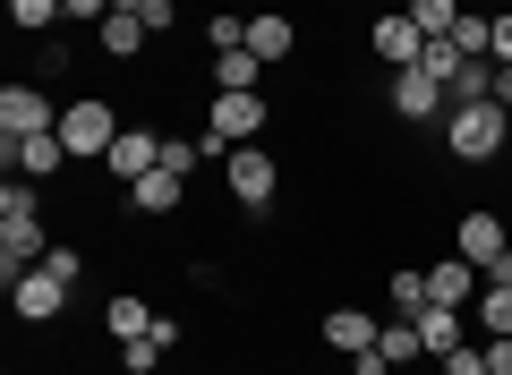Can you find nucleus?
I'll use <instances>...</instances> for the list:
<instances>
[{
  "label": "nucleus",
  "instance_id": "f257e3e1",
  "mask_svg": "<svg viewBox=\"0 0 512 375\" xmlns=\"http://www.w3.org/2000/svg\"><path fill=\"white\" fill-rule=\"evenodd\" d=\"M436 137H444V154H453L461 171H478V162H495L512 145V111L504 103H453Z\"/></svg>",
  "mask_w": 512,
  "mask_h": 375
},
{
  "label": "nucleus",
  "instance_id": "f03ea898",
  "mask_svg": "<svg viewBox=\"0 0 512 375\" xmlns=\"http://www.w3.org/2000/svg\"><path fill=\"white\" fill-rule=\"evenodd\" d=\"M222 197H231L248 222L274 214V197H282V162H274V145H239V154H222Z\"/></svg>",
  "mask_w": 512,
  "mask_h": 375
},
{
  "label": "nucleus",
  "instance_id": "7ed1b4c3",
  "mask_svg": "<svg viewBox=\"0 0 512 375\" xmlns=\"http://www.w3.org/2000/svg\"><path fill=\"white\" fill-rule=\"evenodd\" d=\"M265 128H274V111H265V94H214V103H205V154H239V145H256L265 137Z\"/></svg>",
  "mask_w": 512,
  "mask_h": 375
},
{
  "label": "nucleus",
  "instance_id": "20e7f679",
  "mask_svg": "<svg viewBox=\"0 0 512 375\" xmlns=\"http://www.w3.org/2000/svg\"><path fill=\"white\" fill-rule=\"evenodd\" d=\"M120 103L111 94H77L69 111H60V145H69V162H103L111 145H120Z\"/></svg>",
  "mask_w": 512,
  "mask_h": 375
},
{
  "label": "nucleus",
  "instance_id": "39448f33",
  "mask_svg": "<svg viewBox=\"0 0 512 375\" xmlns=\"http://www.w3.org/2000/svg\"><path fill=\"white\" fill-rule=\"evenodd\" d=\"M384 111H393L402 128H444L453 94H444V77H427V69H393L384 77Z\"/></svg>",
  "mask_w": 512,
  "mask_h": 375
},
{
  "label": "nucleus",
  "instance_id": "423d86ee",
  "mask_svg": "<svg viewBox=\"0 0 512 375\" xmlns=\"http://www.w3.org/2000/svg\"><path fill=\"white\" fill-rule=\"evenodd\" d=\"M60 111L69 103H52L43 77H9L0 86V137H43V128H60Z\"/></svg>",
  "mask_w": 512,
  "mask_h": 375
},
{
  "label": "nucleus",
  "instance_id": "0eeeda50",
  "mask_svg": "<svg viewBox=\"0 0 512 375\" xmlns=\"http://www.w3.org/2000/svg\"><path fill=\"white\" fill-rule=\"evenodd\" d=\"M504 248H512V222L495 214V205H461V214H453V256H470L478 273H487Z\"/></svg>",
  "mask_w": 512,
  "mask_h": 375
},
{
  "label": "nucleus",
  "instance_id": "6e6552de",
  "mask_svg": "<svg viewBox=\"0 0 512 375\" xmlns=\"http://www.w3.org/2000/svg\"><path fill=\"white\" fill-rule=\"evenodd\" d=\"M103 171L120 179V188H137L146 171H163V120H128V128H120V145L103 154Z\"/></svg>",
  "mask_w": 512,
  "mask_h": 375
},
{
  "label": "nucleus",
  "instance_id": "1a4fd4ad",
  "mask_svg": "<svg viewBox=\"0 0 512 375\" xmlns=\"http://www.w3.org/2000/svg\"><path fill=\"white\" fill-rule=\"evenodd\" d=\"M367 60H384V69H419V60H427V35L410 26V9L367 18Z\"/></svg>",
  "mask_w": 512,
  "mask_h": 375
},
{
  "label": "nucleus",
  "instance_id": "9d476101",
  "mask_svg": "<svg viewBox=\"0 0 512 375\" xmlns=\"http://www.w3.org/2000/svg\"><path fill=\"white\" fill-rule=\"evenodd\" d=\"M0 162H9V179H60L69 171V145H60V128H43V137H0Z\"/></svg>",
  "mask_w": 512,
  "mask_h": 375
},
{
  "label": "nucleus",
  "instance_id": "9b49d317",
  "mask_svg": "<svg viewBox=\"0 0 512 375\" xmlns=\"http://www.w3.org/2000/svg\"><path fill=\"white\" fill-rule=\"evenodd\" d=\"M9 316H18V324H35V333H43V324H60V316H69V282H52V273H18V282H9Z\"/></svg>",
  "mask_w": 512,
  "mask_h": 375
},
{
  "label": "nucleus",
  "instance_id": "f8f14e48",
  "mask_svg": "<svg viewBox=\"0 0 512 375\" xmlns=\"http://www.w3.org/2000/svg\"><path fill=\"white\" fill-rule=\"evenodd\" d=\"M248 52L265 60V69H291V52H299V18H291V9H248Z\"/></svg>",
  "mask_w": 512,
  "mask_h": 375
},
{
  "label": "nucleus",
  "instance_id": "ddd939ff",
  "mask_svg": "<svg viewBox=\"0 0 512 375\" xmlns=\"http://www.w3.org/2000/svg\"><path fill=\"white\" fill-rule=\"evenodd\" d=\"M478 290H487V273L470 256H427V299L436 307H478Z\"/></svg>",
  "mask_w": 512,
  "mask_h": 375
},
{
  "label": "nucleus",
  "instance_id": "4468645a",
  "mask_svg": "<svg viewBox=\"0 0 512 375\" xmlns=\"http://www.w3.org/2000/svg\"><path fill=\"white\" fill-rule=\"evenodd\" d=\"M146 18H128V9H111L103 26H94V60H111V69H137V60H146Z\"/></svg>",
  "mask_w": 512,
  "mask_h": 375
},
{
  "label": "nucleus",
  "instance_id": "2eb2a0df",
  "mask_svg": "<svg viewBox=\"0 0 512 375\" xmlns=\"http://www.w3.org/2000/svg\"><path fill=\"white\" fill-rule=\"evenodd\" d=\"M120 197H128V214L163 222V214H180V205H188V179H180V171H146L137 188H120Z\"/></svg>",
  "mask_w": 512,
  "mask_h": 375
},
{
  "label": "nucleus",
  "instance_id": "dca6fc26",
  "mask_svg": "<svg viewBox=\"0 0 512 375\" xmlns=\"http://www.w3.org/2000/svg\"><path fill=\"white\" fill-rule=\"evenodd\" d=\"M316 333H325V350L359 358V350H376V333H384V324L367 316V307H325V324H316Z\"/></svg>",
  "mask_w": 512,
  "mask_h": 375
},
{
  "label": "nucleus",
  "instance_id": "f3484780",
  "mask_svg": "<svg viewBox=\"0 0 512 375\" xmlns=\"http://www.w3.org/2000/svg\"><path fill=\"white\" fill-rule=\"evenodd\" d=\"M154 324H163V316H154L137 290H111V299H103V333H111V341H146Z\"/></svg>",
  "mask_w": 512,
  "mask_h": 375
},
{
  "label": "nucleus",
  "instance_id": "a211bd4d",
  "mask_svg": "<svg viewBox=\"0 0 512 375\" xmlns=\"http://www.w3.org/2000/svg\"><path fill=\"white\" fill-rule=\"evenodd\" d=\"M419 341H427V358L461 350V341H470V307H436V299H427L419 307Z\"/></svg>",
  "mask_w": 512,
  "mask_h": 375
},
{
  "label": "nucleus",
  "instance_id": "6ab92c4d",
  "mask_svg": "<svg viewBox=\"0 0 512 375\" xmlns=\"http://www.w3.org/2000/svg\"><path fill=\"white\" fill-rule=\"evenodd\" d=\"M376 358H384L393 375H402V367H419V358H427V341H419V316H393V324H384V333H376Z\"/></svg>",
  "mask_w": 512,
  "mask_h": 375
},
{
  "label": "nucleus",
  "instance_id": "aec40b11",
  "mask_svg": "<svg viewBox=\"0 0 512 375\" xmlns=\"http://www.w3.org/2000/svg\"><path fill=\"white\" fill-rule=\"evenodd\" d=\"M444 43H453L461 60H495V9H461V18H453V35H444Z\"/></svg>",
  "mask_w": 512,
  "mask_h": 375
},
{
  "label": "nucleus",
  "instance_id": "412c9836",
  "mask_svg": "<svg viewBox=\"0 0 512 375\" xmlns=\"http://www.w3.org/2000/svg\"><path fill=\"white\" fill-rule=\"evenodd\" d=\"M256 86H265L256 52H214V94H256Z\"/></svg>",
  "mask_w": 512,
  "mask_h": 375
},
{
  "label": "nucleus",
  "instance_id": "4be33fe9",
  "mask_svg": "<svg viewBox=\"0 0 512 375\" xmlns=\"http://www.w3.org/2000/svg\"><path fill=\"white\" fill-rule=\"evenodd\" d=\"M384 307H393V316H419L427 307V265H393L384 273Z\"/></svg>",
  "mask_w": 512,
  "mask_h": 375
},
{
  "label": "nucleus",
  "instance_id": "5701e85b",
  "mask_svg": "<svg viewBox=\"0 0 512 375\" xmlns=\"http://www.w3.org/2000/svg\"><path fill=\"white\" fill-rule=\"evenodd\" d=\"M444 94H453V103H495V60H461V69L444 77Z\"/></svg>",
  "mask_w": 512,
  "mask_h": 375
},
{
  "label": "nucleus",
  "instance_id": "b1692460",
  "mask_svg": "<svg viewBox=\"0 0 512 375\" xmlns=\"http://www.w3.org/2000/svg\"><path fill=\"white\" fill-rule=\"evenodd\" d=\"M470 333H512V282H487V290H478Z\"/></svg>",
  "mask_w": 512,
  "mask_h": 375
},
{
  "label": "nucleus",
  "instance_id": "393cba45",
  "mask_svg": "<svg viewBox=\"0 0 512 375\" xmlns=\"http://www.w3.org/2000/svg\"><path fill=\"white\" fill-rule=\"evenodd\" d=\"M205 52H248V9H231V0H222L214 18H205Z\"/></svg>",
  "mask_w": 512,
  "mask_h": 375
},
{
  "label": "nucleus",
  "instance_id": "a878e982",
  "mask_svg": "<svg viewBox=\"0 0 512 375\" xmlns=\"http://www.w3.org/2000/svg\"><path fill=\"white\" fill-rule=\"evenodd\" d=\"M197 162H214V154H205V137H180V128H163V171L197 179Z\"/></svg>",
  "mask_w": 512,
  "mask_h": 375
},
{
  "label": "nucleus",
  "instance_id": "bb28decb",
  "mask_svg": "<svg viewBox=\"0 0 512 375\" xmlns=\"http://www.w3.org/2000/svg\"><path fill=\"white\" fill-rule=\"evenodd\" d=\"M402 9H410V26H419L427 43H436V35H453V18H461V0H402Z\"/></svg>",
  "mask_w": 512,
  "mask_h": 375
},
{
  "label": "nucleus",
  "instance_id": "cd10ccee",
  "mask_svg": "<svg viewBox=\"0 0 512 375\" xmlns=\"http://www.w3.org/2000/svg\"><path fill=\"white\" fill-rule=\"evenodd\" d=\"M86 265H94V256H86V248H69V239H52V256H43V273H52V282H69V290L86 282Z\"/></svg>",
  "mask_w": 512,
  "mask_h": 375
},
{
  "label": "nucleus",
  "instance_id": "c85d7f7f",
  "mask_svg": "<svg viewBox=\"0 0 512 375\" xmlns=\"http://www.w3.org/2000/svg\"><path fill=\"white\" fill-rule=\"evenodd\" d=\"M163 358H171V350H163L154 333H146V341H120V375H154Z\"/></svg>",
  "mask_w": 512,
  "mask_h": 375
},
{
  "label": "nucleus",
  "instance_id": "c756f323",
  "mask_svg": "<svg viewBox=\"0 0 512 375\" xmlns=\"http://www.w3.org/2000/svg\"><path fill=\"white\" fill-rule=\"evenodd\" d=\"M436 375H487V341L470 333L461 350H444V358H436Z\"/></svg>",
  "mask_w": 512,
  "mask_h": 375
},
{
  "label": "nucleus",
  "instance_id": "7c9ffc66",
  "mask_svg": "<svg viewBox=\"0 0 512 375\" xmlns=\"http://www.w3.org/2000/svg\"><path fill=\"white\" fill-rule=\"evenodd\" d=\"M137 18H146V35H154V43H163L171 26H180V0H146V9H137Z\"/></svg>",
  "mask_w": 512,
  "mask_h": 375
},
{
  "label": "nucleus",
  "instance_id": "2f4dec72",
  "mask_svg": "<svg viewBox=\"0 0 512 375\" xmlns=\"http://www.w3.org/2000/svg\"><path fill=\"white\" fill-rule=\"evenodd\" d=\"M419 69H427V77H453V69H461V52H453L444 35H436V43H427V60H419Z\"/></svg>",
  "mask_w": 512,
  "mask_h": 375
},
{
  "label": "nucleus",
  "instance_id": "473e14b6",
  "mask_svg": "<svg viewBox=\"0 0 512 375\" xmlns=\"http://www.w3.org/2000/svg\"><path fill=\"white\" fill-rule=\"evenodd\" d=\"M487 341V375H512V333H478Z\"/></svg>",
  "mask_w": 512,
  "mask_h": 375
},
{
  "label": "nucleus",
  "instance_id": "72a5a7b5",
  "mask_svg": "<svg viewBox=\"0 0 512 375\" xmlns=\"http://www.w3.org/2000/svg\"><path fill=\"white\" fill-rule=\"evenodd\" d=\"M103 18H111V0H69V26H86V35H94Z\"/></svg>",
  "mask_w": 512,
  "mask_h": 375
},
{
  "label": "nucleus",
  "instance_id": "f704fd0d",
  "mask_svg": "<svg viewBox=\"0 0 512 375\" xmlns=\"http://www.w3.org/2000/svg\"><path fill=\"white\" fill-rule=\"evenodd\" d=\"M495 69H512V9H495Z\"/></svg>",
  "mask_w": 512,
  "mask_h": 375
},
{
  "label": "nucleus",
  "instance_id": "c9c22d12",
  "mask_svg": "<svg viewBox=\"0 0 512 375\" xmlns=\"http://www.w3.org/2000/svg\"><path fill=\"white\" fill-rule=\"evenodd\" d=\"M487 282H512V248H504V256H495V265H487Z\"/></svg>",
  "mask_w": 512,
  "mask_h": 375
},
{
  "label": "nucleus",
  "instance_id": "e433bc0d",
  "mask_svg": "<svg viewBox=\"0 0 512 375\" xmlns=\"http://www.w3.org/2000/svg\"><path fill=\"white\" fill-rule=\"evenodd\" d=\"M495 103H504V111H512V69H495Z\"/></svg>",
  "mask_w": 512,
  "mask_h": 375
},
{
  "label": "nucleus",
  "instance_id": "4c0bfd02",
  "mask_svg": "<svg viewBox=\"0 0 512 375\" xmlns=\"http://www.w3.org/2000/svg\"><path fill=\"white\" fill-rule=\"evenodd\" d=\"M111 9H128V18H137V9H146V0H111Z\"/></svg>",
  "mask_w": 512,
  "mask_h": 375
},
{
  "label": "nucleus",
  "instance_id": "58836bf2",
  "mask_svg": "<svg viewBox=\"0 0 512 375\" xmlns=\"http://www.w3.org/2000/svg\"><path fill=\"white\" fill-rule=\"evenodd\" d=\"M487 9H512V0H487Z\"/></svg>",
  "mask_w": 512,
  "mask_h": 375
}]
</instances>
